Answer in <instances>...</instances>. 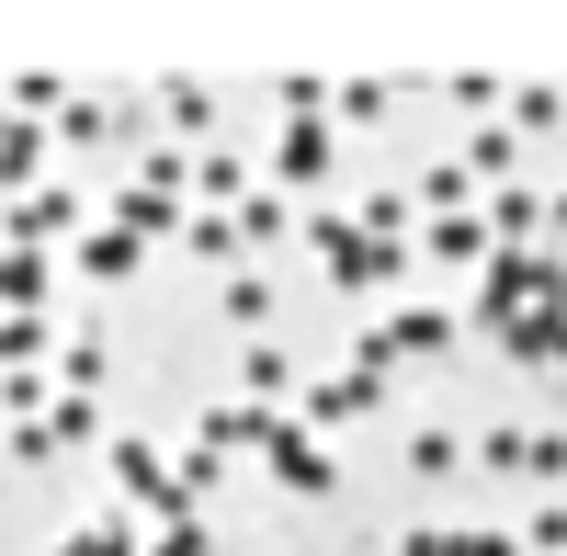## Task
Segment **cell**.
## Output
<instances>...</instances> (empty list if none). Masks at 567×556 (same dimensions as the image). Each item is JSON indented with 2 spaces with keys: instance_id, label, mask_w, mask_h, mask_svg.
Instances as JSON below:
<instances>
[{
  "instance_id": "22",
  "label": "cell",
  "mask_w": 567,
  "mask_h": 556,
  "mask_svg": "<svg viewBox=\"0 0 567 556\" xmlns=\"http://www.w3.org/2000/svg\"><path fill=\"white\" fill-rule=\"evenodd\" d=\"M567 125V103H556V80H534V91H511V136H556Z\"/></svg>"
},
{
  "instance_id": "27",
  "label": "cell",
  "mask_w": 567,
  "mask_h": 556,
  "mask_svg": "<svg viewBox=\"0 0 567 556\" xmlns=\"http://www.w3.org/2000/svg\"><path fill=\"white\" fill-rule=\"evenodd\" d=\"M58 375H69L80 398H103V375H114V352H103V341H58Z\"/></svg>"
},
{
  "instance_id": "18",
  "label": "cell",
  "mask_w": 567,
  "mask_h": 556,
  "mask_svg": "<svg viewBox=\"0 0 567 556\" xmlns=\"http://www.w3.org/2000/svg\"><path fill=\"white\" fill-rule=\"evenodd\" d=\"M12 114H23V125H58V114H69V80H58V69H23V80H12Z\"/></svg>"
},
{
  "instance_id": "40",
  "label": "cell",
  "mask_w": 567,
  "mask_h": 556,
  "mask_svg": "<svg viewBox=\"0 0 567 556\" xmlns=\"http://www.w3.org/2000/svg\"><path fill=\"white\" fill-rule=\"evenodd\" d=\"M0 125H12V103H0Z\"/></svg>"
},
{
  "instance_id": "29",
  "label": "cell",
  "mask_w": 567,
  "mask_h": 556,
  "mask_svg": "<svg viewBox=\"0 0 567 556\" xmlns=\"http://www.w3.org/2000/svg\"><path fill=\"white\" fill-rule=\"evenodd\" d=\"M272 239H284V194H250L239 205V250H272Z\"/></svg>"
},
{
  "instance_id": "6",
  "label": "cell",
  "mask_w": 567,
  "mask_h": 556,
  "mask_svg": "<svg viewBox=\"0 0 567 556\" xmlns=\"http://www.w3.org/2000/svg\"><path fill=\"white\" fill-rule=\"evenodd\" d=\"M477 216H488V239H499V250H534V239H545V194H523V182L477 194Z\"/></svg>"
},
{
  "instance_id": "35",
  "label": "cell",
  "mask_w": 567,
  "mask_h": 556,
  "mask_svg": "<svg viewBox=\"0 0 567 556\" xmlns=\"http://www.w3.org/2000/svg\"><path fill=\"white\" fill-rule=\"evenodd\" d=\"M45 421H58V443H91V398L69 387V398H45Z\"/></svg>"
},
{
  "instance_id": "2",
  "label": "cell",
  "mask_w": 567,
  "mask_h": 556,
  "mask_svg": "<svg viewBox=\"0 0 567 556\" xmlns=\"http://www.w3.org/2000/svg\"><path fill=\"white\" fill-rule=\"evenodd\" d=\"M261 466H272V488H284V500H329V488H341V466H329V454H318V432H296V421H272Z\"/></svg>"
},
{
  "instance_id": "25",
  "label": "cell",
  "mask_w": 567,
  "mask_h": 556,
  "mask_svg": "<svg viewBox=\"0 0 567 556\" xmlns=\"http://www.w3.org/2000/svg\"><path fill=\"white\" fill-rule=\"evenodd\" d=\"M443 103H454L465 125H488V103H511V91H499L488 69H454V80H443Z\"/></svg>"
},
{
  "instance_id": "39",
  "label": "cell",
  "mask_w": 567,
  "mask_h": 556,
  "mask_svg": "<svg viewBox=\"0 0 567 556\" xmlns=\"http://www.w3.org/2000/svg\"><path fill=\"white\" fill-rule=\"evenodd\" d=\"M545 227H556V239H567V194H556V205H545Z\"/></svg>"
},
{
  "instance_id": "1",
  "label": "cell",
  "mask_w": 567,
  "mask_h": 556,
  "mask_svg": "<svg viewBox=\"0 0 567 556\" xmlns=\"http://www.w3.org/2000/svg\"><path fill=\"white\" fill-rule=\"evenodd\" d=\"M114 488H125L148 523H194V488H182V466H171L159 443H114Z\"/></svg>"
},
{
  "instance_id": "15",
  "label": "cell",
  "mask_w": 567,
  "mask_h": 556,
  "mask_svg": "<svg viewBox=\"0 0 567 556\" xmlns=\"http://www.w3.org/2000/svg\"><path fill=\"white\" fill-rule=\"evenodd\" d=\"M272 171H284V182H318V171H329V125H284V136H272Z\"/></svg>"
},
{
  "instance_id": "41",
  "label": "cell",
  "mask_w": 567,
  "mask_h": 556,
  "mask_svg": "<svg viewBox=\"0 0 567 556\" xmlns=\"http://www.w3.org/2000/svg\"><path fill=\"white\" fill-rule=\"evenodd\" d=\"M556 103H567V91H556Z\"/></svg>"
},
{
  "instance_id": "26",
  "label": "cell",
  "mask_w": 567,
  "mask_h": 556,
  "mask_svg": "<svg viewBox=\"0 0 567 556\" xmlns=\"http://www.w3.org/2000/svg\"><path fill=\"white\" fill-rule=\"evenodd\" d=\"M0 363H58V330L45 318H0Z\"/></svg>"
},
{
  "instance_id": "20",
  "label": "cell",
  "mask_w": 567,
  "mask_h": 556,
  "mask_svg": "<svg viewBox=\"0 0 567 556\" xmlns=\"http://www.w3.org/2000/svg\"><path fill=\"white\" fill-rule=\"evenodd\" d=\"M465 205H477V182H465V159L420 171V216H465Z\"/></svg>"
},
{
  "instance_id": "28",
  "label": "cell",
  "mask_w": 567,
  "mask_h": 556,
  "mask_svg": "<svg viewBox=\"0 0 567 556\" xmlns=\"http://www.w3.org/2000/svg\"><path fill=\"white\" fill-rule=\"evenodd\" d=\"M465 477H523V432H477V454H465Z\"/></svg>"
},
{
  "instance_id": "19",
  "label": "cell",
  "mask_w": 567,
  "mask_h": 556,
  "mask_svg": "<svg viewBox=\"0 0 567 556\" xmlns=\"http://www.w3.org/2000/svg\"><path fill=\"white\" fill-rule=\"evenodd\" d=\"M409 477H420V488L465 477V443H454V432H409Z\"/></svg>"
},
{
  "instance_id": "14",
  "label": "cell",
  "mask_w": 567,
  "mask_h": 556,
  "mask_svg": "<svg viewBox=\"0 0 567 556\" xmlns=\"http://www.w3.org/2000/svg\"><path fill=\"white\" fill-rule=\"evenodd\" d=\"M216 307H227V318H239V330H250V341H272V307H284V296L261 285V272H227V285H216Z\"/></svg>"
},
{
  "instance_id": "9",
  "label": "cell",
  "mask_w": 567,
  "mask_h": 556,
  "mask_svg": "<svg viewBox=\"0 0 567 556\" xmlns=\"http://www.w3.org/2000/svg\"><path fill=\"white\" fill-rule=\"evenodd\" d=\"M136 261H148V239H125L114 216H103V227L80 239V272H91V285H136Z\"/></svg>"
},
{
  "instance_id": "12",
  "label": "cell",
  "mask_w": 567,
  "mask_h": 556,
  "mask_svg": "<svg viewBox=\"0 0 567 556\" xmlns=\"http://www.w3.org/2000/svg\"><path fill=\"white\" fill-rule=\"evenodd\" d=\"M239 387H250V409H284V398H296V352H284V341H250Z\"/></svg>"
},
{
  "instance_id": "3",
  "label": "cell",
  "mask_w": 567,
  "mask_h": 556,
  "mask_svg": "<svg viewBox=\"0 0 567 556\" xmlns=\"http://www.w3.org/2000/svg\"><path fill=\"white\" fill-rule=\"evenodd\" d=\"M409 250H420V261H443V272H488L499 239H488V216L465 205V216H420V239H409Z\"/></svg>"
},
{
  "instance_id": "30",
  "label": "cell",
  "mask_w": 567,
  "mask_h": 556,
  "mask_svg": "<svg viewBox=\"0 0 567 556\" xmlns=\"http://www.w3.org/2000/svg\"><path fill=\"white\" fill-rule=\"evenodd\" d=\"M523 477H545V488H567V432H523Z\"/></svg>"
},
{
  "instance_id": "11",
  "label": "cell",
  "mask_w": 567,
  "mask_h": 556,
  "mask_svg": "<svg viewBox=\"0 0 567 556\" xmlns=\"http://www.w3.org/2000/svg\"><path fill=\"white\" fill-rule=\"evenodd\" d=\"M114 227H125V239H171V227H182V194H148V182H125V194H114Z\"/></svg>"
},
{
  "instance_id": "4",
  "label": "cell",
  "mask_w": 567,
  "mask_h": 556,
  "mask_svg": "<svg viewBox=\"0 0 567 556\" xmlns=\"http://www.w3.org/2000/svg\"><path fill=\"white\" fill-rule=\"evenodd\" d=\"M80 227V194H58V182H34L23 205H0V239L12 250H45V239H69Z\"/></svg>"
},
{
  "instance_id": "13",
  "label": "cell",
  "mask_w": 567,
  "mask_h": 556,
  "mask_svg": "<svg viewBox=\"0 0 567 556\" xmlns=\"http://www.w3.org/2000/svg\"><path fill=\"white\" fill-rule=\"evenodd\" d=\"M386 341H398L409 363H432V352H454V318H443V307H398V318H386Z\"/></svg>"
},
{
  "instance_id": "37",
  "label": "cell",
  "mask_w": 567,
  "mask_h": 556,
  "mask_svg": "<svg viewBox=\"0 0 567 556\" xmlns=\"http://www.w3.org/2000/svg\"><path fill=\"white\" fill-rule=\"evenodd\" d=\"M398 556H465V534H443V523H409V534H398Z\"/></svg>"
},
{
  "instance_id": "34",
  "label": "cell",
  "mask_w": 567,
  "mask_h": 556,
  "mask_svg": "<svg viewBox=\"0 0 567 556\" xmlns=\"http://www.w3.org/2000/svg\"><path fill=\"white\" fill-rule=\"evenodd\" d=\"M148 556H216V534H205V512H194V523H159V545H148Z\"/></svg>"
},
{
  "instance_id": "21",
  "label": "cell",
  "mask_w": 567,
  "mask_h": 556,
  "mask_svg": "<svg viewBox=\"0 0 567 556\" xmlns=\"http://www.w3.org/2000/svg\"><path fill=\"white\" fill-rule=\"evenodd\" d=\"M182 239H194V261H239V216L194 205V216H182Z\"/></svg>"
},
{
  "instance_id": "24",
  "label": "cell",
  "mask_w": 567,
  "mask_h": 556,
  "mask_svg": "<svg viewBox=\"0 0 567 556\" xmlns=\"http://www.w3.org/2000/svg\"><path fill=\"white\" fill-rule=\"evenodd\" d=\"M386 103H398L386 80H341V91H329V114H341V125H386Z\"/></svg>"
},
{
  "instance_id": "33",
  "label": "cell",
  "mask_w": 567,
  "mask_h": 556,
  "mask_svg": "<svg viewBox=\"0 0 567 556\" xmlns=\"http://www.w3.org/2000/svg\"><path fill=\"white\" fill-rule=\"evenodd\" d=\"M58 454H69L58 421H12V466H58Z\"/></svg>"
},
{
  "instance_id": "16",
  "label": "cell",
  "mask_w": 567,
  "mask_h": 556,
  "mask_svg": "<svg viewBox=\"0 0 567 556\" xmlns=\"http://www.w3.org/2000/svg\"><path fill=\"white\" fill-rule=\"evenodd\" d=\"M125 125H136L125 103H69V114H58V136H69V148H114Z\"/></svg>"
},
{
  "instance_id": "7",
  "label": "cell",
  "mask_w": 567,
  "mask_h": 556,
  "mask_svg": "<svg viewBox=\"0 0 567 556\" xmlns=\"http://www.w3.org/2000/svg\"><path fill=\"white\" fill-rule=\"evenodd\" d=\"M148 103H159V125L182 136V148H205V136H216V91H205V80H159Z\"/></svg>"
},
{
  "instance_id": "23",
  "label": "cell",
  "mask_w": 567,
  "mask_h": 556,
  "mask_svg": "<svg viewBox=\"0 0 567 556\" xmlns=\"http://www.w3.org/2000/svg\"><path fill=\"white\" fill-rule=\"evenodd\" d=\"M409 216H420V194H363V205H352L363 239H409Z\"/></svg>"
},
{
  "instance_id": "8",
  "label": "cell",
  "mask_w": 567,
  "mask_h": 556,
  "mask_svg": "<svg viewBox=\"0 0 567 556\" xmlns=\"http://www.w3.org/2000/svg\"><path fill=\"white\" fill-rule=\"evenodd\" d=\"M194 443H216V454H261V443H272V409L227 398V409H205V421H194Z\"/></svg>"
},
{
  "instance_id": "36",
  "label": "cell",
  "mask_w": 567,
  "mask_h": 556,
  "mask_svg": "<svg viewBox=\"0 0 567 556\" xmlns=\"http://www.w3.org/2000/svg\"><path fill=\"white\" fill-rule=\"evenodd\" d=\"M136 182H148V194H182V182H194V159H182V148H148V171H136Z\"/></svg>"
},
{
  "instance_id": "10",
  "label": "cell",
  "mask_w": 567,
  "mask_h": 556,
  "mask_svg": "<svg viewBox=\"0 0 567 556\" xmlns=\"http://www.w3.org/2000/svg\"><path fill=\"white\" fill-rule=\"evenodd\" d=\"M511 159H523V136H511L499 114H488V125H465V182H488V194H499V182H511Z\"/></svg>"
},
{
  "instance_id": "38",
  "label": "cell",
  "mask_w": 567,
  "mask_h": 556,
  "mask_svg": "<svg viewBox=\"0 0 567 556\" xmlns=\"http://www.w3.org/2000/svg\"><path fill=\"white\" fill-rule=\"evenodd\" d=\"M465 556H523V534H465Z\"/></svg>"
},
{
  "instance_id": "5",
  "label": "cell",
  "mask_w": 567,
  "mask_h": 556,
  "mask_svg": "<svg viewBox=\"0 0 567 556\" xmlns=\"http://www.w3.org/2000/svg\"><path fill=\"white\" fill-rule=\"evenodd\" d=\"M45 296H58L45 250H12V239H0V318H45Z\"/></svg>"
},
{
  "instance_id": "17",
  "label": "cell",
  "mask_w": 567,
  "mask_h": 556,
  "mask_svg": "<svg viewBox=\"0 0 567 556\" xmlns=\"http://www.w3.org/2000/svg\"><path fill=\"white\" fill-rule=\"evenodd\" d=\"M58 556H148V545H136V523H114V512H103V523H69V534H58Z\"/></svg>"
},
{
  "instance_id": "32",
  "label": "cell",
  "mask_w": 567,
  "mask_h": 556,
  "mask_svg": "<svg viewBox=\"0 0 567 556\" xmlns=\"http://www.w3.org/2000/svg\"><path fill=\"white\" fill-rule=\"evenodd\" d=\"M284 125H329V80H307V69L284 80Z\"/></svg>"
},
{
  "instance_id": "31",
  "label": "cell",
  "mask_w": 567,
  "mask_h": 556,
  "mask_svg": "<svg viewBox=\"0 0 567 556\" xmlns=\"http://www.w3.org/2000/svg\"><path fill=\"white\" fill-rule=\"evenodd\" d=\"M523 556H567V488H545V512H534V534H523Z\"/></svg>"
}]
</instances>
